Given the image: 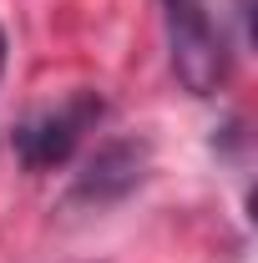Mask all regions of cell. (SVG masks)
<instances>
[{"mask_svg":"<svg viewBox=\"0 0 258 263\" xmlns=\"http://www.w3.org/2000/svg\"><path fill=\"white\" fill-rule=\"evenodd\" d=\"M167 15V46H172V71L182 76V86L208 97L228 71V51H223V31L213 26L202 0H162Z\"/></svg>","mask_w":258,"mask_h":263,"instance_id":"obj_1","label":"cell"},{"mask_svg":"<svg viewBox=\"0 0 258 263\" xmlns=\"http://www.w3.org/2000/svg\"><path fill=\"white\" fill-rule=\"evenodd\" d=\"M91 117H97V101L81 97L76 106H61V111H46V117L26 122V127L15 132V147H21V157L31 167H51V162H61L66 152L76 147V137L86 132Z\"/></svg>","mask_w":258,"mask_h":263,"instance_id":"obj_2","label":"cell"},{"mask_svg":"<svg viewBox=\"0 0 258 263\" xmlns=\"http://www.w3.org/2000/svg\"><path fill=\"white\" fill-rule=\"evenodd\" d=\"M0 66H5V35H0Z\"/></svg>","mask_w":258,"mask_h":263,"instance_id":"obj_3","label":"cell"}]
</instances>
